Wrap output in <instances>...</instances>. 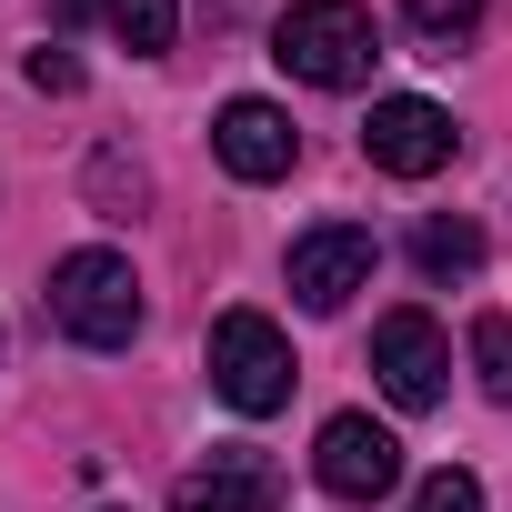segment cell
<instances>
[{"instance_id":"6da1fadb","label":"cell","mask_w":512,"mask_h":512,"mask_svg":"<svg viewBox=\"0 0 512 512\" xmlns=\"http://www.w3.org/2000/svg\"><path fill=\"white\" fill-rule=\"evenodd\" d=\"M272 61L292 81H312V91H352V81H372L382 31H372L362 0H292V11L272 21Z\"/></svg>"},{"instance_id":"7a4b0ae2","label":"cell","mask_w":512,"mask_h":512,"mask_svg":"<svg viewBox=\"0 0 512 512\" xmlns=\"http://www.w3.org/2000/svg\"><path fill=\"white\" fill-rule=\"evenodd\" d=\"M51 322L71 332V342H91V352H121L131 332H141V282H131V262L121 251H71V262L51 272Z\"/></svg>"},{"instance_id":"3957f363","label":"cell","mask_w":512,"mask_h":512,"mask_svg":"<svg viewBox=\"0 0 512 512\" xmlns=\"http://www.w3.org/2000/svg\"><path fill=\"white\" fill-rule=\"evenodd\" d=\"M292 342H282V322H262V312H221L211 322V392L231 402V412H282L292 402Z\"/></svg>"},{"instance_id":"277c9868","label":"cell","mask_w":512,"mask_h":512,"mask_svg":"<svg viewBox=\"0 0 512 512\" xmlns=\"http://www.w3.org/2000/svg\"><path fill=\"white\" fill-rule=\"evenodd\" d=\"M442 372H452V342L432 312H382L372 322V382L402 402V412H432L442 402Z\"/></svg>"},{"instance_id":"5b68a950","label":"cell","mask_w":512,"mask_h":512,"mask_svg":"<svg viewBox=\"0 0 512 512\" xmlns=\"http://www.w3.org/2000/svg\"><path fill=\"white\" fill-rule=\"evenodd\" d=\"M312 472H322L332 502H382V492L402 482V442H392L372 412H332L322 442H312Z\"/></svg>"},{"instance_id":"8992f818","label":"cell","mask_w":512,"mask_h":512,"mask_svg":"<svg viewBox=\"0 0 512 512\" xmlns=\"http://www.w3.org/2000/svg\"><path fill=\"white\" fill-rule=\"evenodd\" d=\"M362 151H372V171H392V181H432L452 151H462V131H452V111H432V101H372V121H362Z\"/></svg>"},{"instance_id":"52a82bcc","label":"cell","mask_w":512,"mask_h":512,"mask_svg":"<svg viewBox=\"0 0 512 512\" xmlns=\"http://www.w3.org/2000/svg\"><path fill=\"white\" fill-rule=\"evenodd\" d=\"M282 272H292V302H302V312H342V302L372 282V231H362V221H322V231L292 241Z\"/></svg>"},{"instance_id":"ba28073f","label":"cell","mask_w":512,"mask_h":512,"mask_svg":"<svg viewBox=\"0 0 512 512\" xmlns=\"http://www.w3.org/2000/svg\"><path fill=\"white\" fill-rule=\"evenodd\" d=\"M211 151H221V171H231V181H282V171L302 161V141H292V121H282L272 101H221Z\"/></svg>"},{"instance_id":"9c48e42d","label":"cell","mask_w":512,"mask_h":512,"mask_svg":"<svg viewBox=\"0 0 512 512\" xmlns=\"http://www.w3.org/2000/svg\"><path fill=\"white\" fill-rule=\"evenodd\" d=\"M171 512H282V482L262 452H211L201 472H181Z\"/></svg>"},{"instance_id":"30bf717a","label":"cell","mask_w":512,"mask_h":512,"mask_svg":"<svg viewBox=\"0 0 512 512\" xmlns=\"http://www.w3.org/2000/svg\"><path fill=\"white\" fill-rule=\"evenodd\" d=\"M412 262H422V282H472V272H482V231H472L462 211H432V221L412 231Z\"/></svg>"},{"instance_id":"8fae6325","label":"cell","mask_w":512,"mask_h":512,"mask_svg":"<svg viewBox=\"0 0 512 512\" xmlns=\"http://www.w3.org/2000/svg\"><path fill=\"white\" fill-rule=\"evenodd\" d=\"M101 21L151 61V51H171V31H181V0H101Z\"/></svg>"},{"instance_id":"7c38bea8","label":"cell","mask_w":512,"mask_h":512,"mask_svg":"<svg viewBox=\"0 0 512 512\" xmlns=\"http://www.w3.org/2000/svg\"><path fill=\"white\" fill-rule=\"evenodd\" d=\"M472 372H482L492 402H512V312H482L472 322Z\"/></svg>"},{"instance_id":"4fadbf2b","label":"cell","mask_w":512,"mask_h":512,"mask_svg":"<svg viewBox=\"0 0 512 512\" xmlns=\"http://www.w3.org/2000/svg\"><path fill=\"white\" fill-rule=\"evenodd\" d=\"M402 11H412L422 41H462V31L482 21V0H402Z\"/></svg>"},{"instance_id":"5bb4252c","label":"cell","mask_w":512,"mask_h":512,"mask_svg":"<svg viewBox=\"0 0 512 512\" xmlns=\"http://www.w3.org/2000/svg\"><path fill=\"white\" fill-rule=\"evenodd\" d=\"M412 512H482V482H472V472H422Z\"/></svg>"},{"instance_id":"9a60e30c","label":"cell","mask_w":512,"mask_h":512,"mask_svg":"<svg viewBox=\"0 0 512 512\" xmlns=\"http://www.w3.org/2000/svg\"><path fill=\"white\" fill-rule=\"evenodd\" d=\"M91 191H101V211H121V201H141V161H121V151H101V161H91Z\"/></svg>"},{"instance_id":"2e32d148","label":"cell","mask_w":512,"mask_h":512,"mask_svg":"<svg viewBox=\"0 0 512 512\" xmlns=\"http://www.w3.org/2000/svg\"><path fill=\"white\" fill-rule=\"evenodd\" d=\"M31 91H81V61L41 41V51H31Z\"/></svg>"},{"instance_id":"e0dca14e","label":"cell","mask_w":512,"mask_h":512,"mask_svg":"<svg viewBox=\"0 0 512 512\" xmlns=\"http://www.w3.org/2000/svg\"><path fill=\"white\" fill-rule=\"evenodd\" d=\"M41 11H51V21H91V0H41Z\"/></svg>"},{"instance_id":"ac0fdd59","label":"cell","mask_w":512,"mask_h":512,"mask_svg":"<svg viewBox=\"0 0 512 512\" xmlns=\"http://www.w3.org/2000/svg\"><path fill=\"white\" fill-rule=\"evenodd\" d=\"M211 11H241V0H211Z\"/></svg>"}]
</instances>
